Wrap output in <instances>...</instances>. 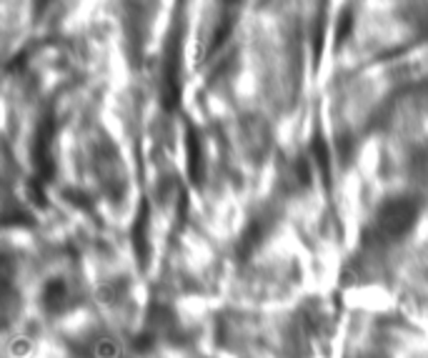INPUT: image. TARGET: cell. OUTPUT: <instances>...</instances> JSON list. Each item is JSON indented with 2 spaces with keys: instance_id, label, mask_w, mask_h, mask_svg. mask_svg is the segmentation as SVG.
I'll list each match as a JSON object with an SVG mask.
<instances>
[{
  "instance_id": "cell-1",
  "label": "cell",
  "mask_w": 428,
  "mask_h": 358,
  "mask_svg": "<svg viewBox=\"0 0 428 358\" xmlns=\"http://www.w3.org/2000/svg\"><path fill=\"white\" fill-rule=\"evenodd\" d=\"M418 213H421V205H418L416 198H406L403 196V198L388 201V203L381 205V211L376 213L373 223L366 230V241L381 246L396 244L416 225Z\"/></svg>"
},
{
  "instance_id": "cell-2",
  "label": "cell",
  "mask_w": 428,
  "mask_h": 358,
  "mask_svg": "<svg viewBox=\"0 0 428 358\" xmlns=\"http://www.w3.org/2000/svg\"><path fill=\"white\" fill-rule=\"evenodd\" d=\"M180 56H183V33L173 31L163 56V80H160V103L166 110H176L180 103Z\"/></svg>"
},
{
  "instance_id": "cell-3",
  "label": "cell",
  "mask_w": 428,
  "mask_h": 358,
  "mask_svg": "<svg viewBox=\"0 0 428 358\" xmlns=\"http://www.w3.org/2000/svg\"><path fill=\"white\" fill-rule=\"evenodd\" d=\"M55 113L48 110L43 115V121L38 123V128H35V138H33V168H35V180L40 183H51L55 178V160H53V141H55Z\"/></svg>"
},
{
  "instance_id": "cell-4",
  "label": "cell",
  "mask_w": 428,
  "mask_h": 358,
  "mask_svg": "<svg viewBox=\"0 0 428 358\" xmlns=\"http://www.w3.org/2000/svg\"><path fill=\"white\" fill-rule=\"evenodd\" d=\"M148 230H151V205H148V198H141L133 228H130V241H133L135 258L141 263V268H148L151 263V233Z\"/></svg>"
},
{
  "instance_id": "cell-5",
  "label": "cell",
  "mask_w": 428,
  "mask_h": 358,
  "mask_svg": "<svg viewBox=\"0 0 428 358\" xmlns=\"http://www.w3.org/2000/svg\"><path fill=\"white\" fill-rule=\"evenodd\" d=\"M186 151H188V178H191L193 186H200L205 173L203 143H200V133L193 128L191 123L186 126Z\"/></svg>"
},
{
  "instance_id": "cell-6",
  "label": "cell",
  "mask_w": 428,
  "mask_h": 358,
  "mask_svg": "<svg viewBox=\"0 0 428 358\" xmlns=\"http://www.w3.org/2000/svg\"><path fill=\"white\" fill-rule=\"evenodd\" d=\"M65 298H68V286L60 278H51V281L43 286V293H40V301H43V308L48 314H58L63 311Z\"/></svg>"
},
{
  "instance_id": "cell-7",
  "label": "cell",
  "mask_w": 428,
  "mask_h": 358,
  "mask_svg": "<svg viewBox=\"0 0 428 358\" xmlns=\"http://www.w3.org/2000/svg\"><path fill=\"white\" fill-rule=\"evenodd\" d=\"M311 155H314L316 166H318L320 176H323L326 188H331V153H328V143L323 138V130H316L314 138H311Z\"/></svg>"
},
{
  "instance_id": "cell-8",
  "label": "cell",
  "mask_w": 428,
  "mask_h": 358,
  "mask_svg": "<svg viewBox=\"0 0 428 358\" xmlns=\"http://www.w3.org/2000/svg\"><path fill=\"white\" fill-rule=\"evenodd\" d=\"M263 233H266V225H263L258 218L256 221H250V223L246 225V230L241 233V241H238V256L248 258L250 253L263 244Z\"/></svg>"
},
{
  "instance_id": "cell-9",
  "label": "cell",
  "mask_w": 428,
  "mask_h": 358,
  "mask_svg": "<svg viewBox=\"0 0 428 358\" xmlns=\"http://www.w3.org/2000/svg\"><path fill=\"white\" fill-rule=\"evenodd\" d=\"M323 43H326V13H320L316 18V26H314V65L318 68L320 63V56H323Z\"/></svg>"
},
{
  "instance_id": "cell-10",
  "label": "cell",
  "mask_w": 428,
  "mask_h": 358,
  "mask_svg": "<svg viewBox=\"0 0 428 358\" xmlns=\"http://www.w3.org/2000/svg\"><path fill=\"white\" fill-rule=\"evenodd\" d=\"M233 23H236V15H225L223 23L216 28V35H213L211 45H208V56H213V53L221 48V45L225 43V38H228V33L233 31Z\"/></svg>"
},
{
  "instance_id": "cell-11",
  "label": "cell",
  "mask_w": 428,
  "mask_h": 358,
  "mask_svg": "<svg viewBox=\"0 0 428 358\" xmlns=\"http://www.w3.org/2000/svg\"><path fill=\"white\" fill-rule=\"evenodd\" d=\"M93 358H118V343L110 336H103L93 343Z\"/></svg>"
},
{
  "instance_id": "cell-12",
  "label": "cell",
  "mask_w": 428,
  "mask_h": 358,
  "mask_svg": "<svg viewBox=\"0 0 428 358\" xmlns=\"http://www.w3.org/2000/svg\"><path fill=\"white\" fill-rule=\"evenodd\" d=\"M351 28H353V10L351 8H343V13H341V20H339V28H336V45H343L345 38L351 35Z\"/></svg>"
},
{
  "instance_id": "cell-13",
  "label": "cell",
  "mask_w": 428,
  "mask_h": 358,
  "mask_svg": "<svg viewBox=\"0 0 428 358\" xmlns=\"http://www.w3.org/2000/svg\"><path fill=\"white\" fill-rule=\"evenodd\" d=\"M28 193H31V201L38 205V208H45V205H48V198H45V186L40 183V180L33 178L31 186H28Z\"/></svg>"
},
{
  "instance_id": "cell-14",
  "label": "cell",
  "mask_w": 428,
  "mask_h": 358,
  "mask_svg": "<svg viewBox=\"0 0 428 358\" xmlns=\"http://www.w3.org/2000/svg\"><path fill=\"white\" fill-rule=\"evenodd\" d=\"M188 193L186 191H180V198H178V218H180V223L186 221V216H188Z\"/></svg>"
},
{
  "instance_id": "cell-15",
  "label": "cell",
  "mask_w": 428,
  "mask_h": 358,
  "mask_svg": "<svg viewBox=\"0 0 428 358\" xmlns=\"http://www.w3.org/2000/svg\"><path fill=\"white\" fill-rule=\"evenodd\" d=\"M28 341H15V346H13V356L15 358H20V356H28Z\"/></svg>"
}]
</instances>
